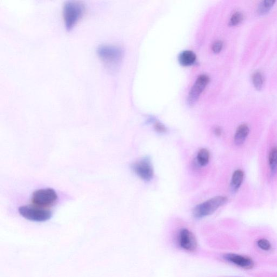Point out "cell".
Masks as SVG:
<instances>
[{
    "label": "cell",
    "instance_id": "9",
    "mask_svg": "<svg viewBox=\"0 0 277 277\" xmlns=\"http://www.w3.org/2000/svg\"><path fill=\"white\" fill-rule=\"evenodd\" d=\"M224 258L226 261L241 268L251 269L254 265L253 260L245 255L228 253L224 255Z\"/></svg>",
    "mask_w": 277,
    "mask_h": 277
},
{
    "label": "cell",
    "instance_id": "4",
    "mask_svg": "<svg viewBox=\"0 0 277 277\" xmlns=\"http://www.w3.org/2000/svg\"><path fill=\"white\" fill-rule=\"evenodd\" d=\"M19 212L26 219L37 222H44L50 219L52 213L44 208L30 205L20 207Z\"/></svg>",
    "mask_w": 277,
    "mask_h": 277
},
{
    "label": "cell",
    "instance_id": "8",
    "mask_svg": "<svg viewBox=\"0 0 277 277\" xmlns=\"http://www.w3.org/2000/svg\"><path fill=\"white\" fill-rule=\"evenodd\" d=\"M209 82V77L205 75V74H202V75L198 77L192 86L190 93H189L187 99L189 105H193L197 102V101L200 96V94L205 89Z\"/></svg>",
    "mask_w": 277,
    "mask_h": 277
},
{
    "label": "cell",
    "instance_id": "17",
    "mask_svg": "<svg viewBox=\"0 0 277 277\" xmlns=\"http://www.w3.org/2000/svg\"><path fill=\"white\" fill-rule=\"evenodd\" d=\"M252 82L256 89L260 90L263 84V78L262 74L259 72L254 73L252 77Z\"/></svg>",
    "mask_w": 277,
    "mask_h": 277
},
{
    "label": "cell",
    "instance_id": "5",
    "mask_svg": "<svg viewBox=\"0 0 277 277\" xmlns=\"http://www.w3.org/2000/svg\"><path fill=\"white\" fill-rule=\"evenodd\" d=\"M57 199L58 195L53 189L46 188L34 192L32 201L36 206L44 208L53 205Z\"/></svg>",
    "mask_w": 277,
    "mask_h": 277
},
{
    "label": "cell",
    "instance_id": "12",
    "mask_svg": "<svg viewBox=\"0 0 277 277\" xmlns=\"http://www.w3.org/2000/svg\"><path fill=\"white\" fill-rule=\"evenodd\" d=\"M197 57L195 54L191 51H185L180 54L179 62L183 66H190L194 64Z\"/></svg>",
    "mask_w": 277,
    "mask_h": 277
},
{
    "label": "cell",
    "instance_id": "1",
    "mask_svg": "<svg viewBox=\"0 0 277 277\" xmlns=\"http://www.w3.org/2000/svg\"><path fill=\"white\" fill-rule=\"evenodd\" d=\"M97 53L107 69L111 71L117 69L123 56V51L120 47L109 44L99 45Z\"/></svg>",
    "mask_w": 277,
    "mask_h": 277
},
{
    "label": "cell",
    "instance_id": "18",
    "mask_svg": "<svg viewBox=\"0 0 277 277\" xmlns=\"http://www.w3.org/2000/svg\"><path fill=\"white\" fill-rule=\"evenodd\" d=\"M243 16L241 13L236 12L232 16L229 21V25L235 26L239 24L242 20Z\"/></svg>",
    "mask_w": 277,
    "mask_h": 277
},
{
    "label": "cell",
    "instance_id": "19",
    "mask_svg": "<svg viewBox=\"0 0 277 277\" xmlns=\"http://www.w3.org/2000/svg\"><path fill=\"white\" fill-rule=\"evenodd\" d=\"M155 131L159 133H164L167 131L166 127L165 125L160 122H157L154 125Z\"/></svg>",
    "mask_w": 277,
    "mask_h": 277
},
{
    "label": "cell",
    "instance_id": "20",
    "mask_svg": "<svg viewBox=\"0 0 277 277\" xmlns=\"http://www.w3.org/2000/svg\"><path fill=\"white\" fill-rule=\"evenodd\" d=\"M223 44L221 41L215 42L212 47V51L215 53H219L222 50Z\"/></svg>",
    "mask_w": 277,
    "mask_h": 277
},
{
    "label": "cell",
    "instance_id": "2",
    "mask_svg": "<svg viewBox=\"0 0 277 277\" xmlns=\"http://www.w3.org/2000/svg\"><path fill=\"white\" fill-rule=\"evenodd\" d=\"M86 11L85 5L78 1H68L63 6V15L67 30H71L83 18Z\"/></svg>",
    "mask_w": 277,
    "mask_h": 277
},
{
    "label": "cell",
    "instance_id": "10",
    "mask_svg": "<svg viewBox=\"0 0 277 277\" xmlns=\"http://www.w3.org/2000/svg\"><path fill=\"white\" fill-rule=\"evenodd\" d=\"M249 128L247 125L243 124L240 125L236 130L234 141L235 145L239 146L244 144L248 136Z\"/></svg>",
    "mask_w": 277,
    "mask_h": 277
},
{
    "label": "cell",
    "instance_id": "14",
    "mask_svg": "<svg viewBox=\"0 0 277 277\" xmlns=\"http://www.w3.org/2000/svg\"><path fill=\"white\" fill-rule=\"evenodd\" d=\"M209 157L210 155L209 151L206 148H201L197 155V162L198 165L201 167L206 166L209 163Z\"/></svg>",
    "mask_w": 277,
    "mask_h": 277
},
{
    "label": "cell",
    "instance_id": "13",
    "mask_svg": "<svg viewBox=\"0 0 277 277\" xmlns=\"http://www.w3.org/2000/svg\"><path fill=\"white\" fill-rule=\"evenodd\" d=\"M268 165L270 172L274 176L277 172V146L273 147L269 153Z\"/></svg>",
    "mask_w": 277,
    "mask_h": 277
},
{
    "label": "cell",
    "instance_id": "21",
    "mask_svg": "<svg viewBox=\"0 0 277 277\" xmlns=\"http://www.w3.org/2000/svg\"><path fill=\"white\" fill-rule=\"evenodd\" d=\"M214 133L216 136L220 137L222 134V130L219 127H216L214 129Z\"/></svg>",
    "mask_w": 277,
    "mask_h": 277
},
{
    "label": "cell",
    "instance_id": "3",
    "mask_svg": "<svg viewBox=\"0 0 277 277\" xmlns=\"http://www.w3.org/2000/svg\"><path fill=\"white\" fill-rule=\"evenodd\" d=\"M228 201L225 196H217L209 199L196 206L193 210V215L196 219H201L212 214Z\"/></svg>",
    "mask_w": 277,
    "mask_h": 277
},
{
    "label": "cell",
    "instance_id": "11",
    "mask_svg": "<svg viewBox=\"0 0 277 277\" xmlns=\"http://www.w3.org/2000/svg\"><path fill=\"white\" fill-rule=\"evenodd\" d=\"M244 178V173L241 170H236L234 172L231 178L230 187L232 192L237 191L241 187Z\"/></svg>",
    "mask_w": 277,
    "mask_h": 277
},
{
    "label": "cell",
    "instance_id": "16",
    "mask_svg": "<svg viewBox=\"0 0 277 277\" xmlns=\"http://www.w3.org/2000/svg\"><path fill=\"white\" fill-rule=\"evenodd\" d=\"M256 245L261 251L264 252H269L272 248L271 243L266 239H258L256 242Z\"/></svg>",
    "mask_w": 277,
    "mask_h": 277
},
{
    "label": "cell",
    "instance_id": "15",
    "mask_svg": "<svg viewBox=\"0 0 277 277\" xmlns=\"http://www.w3.org/2000/svg\"><path fill=\"white\" fill-rule=\"evenodd\" d=\"M275 1L273 0H265L263 1L259 6L258 11L259 15H264L267 13L273 6Z\"/></svg>",
    "mask_w": 277,
    "mask_h": 277
},
{
    "label": "cell",
    "instance_id": "7",
    "mask_svg": "<svg viewBox=\"0 0 277 277\" xmlns=\"http://www.w3.org/2000/svg\"><path fill=\"white\" fill-rule=\"evenodd\" d=\"M179 246L188 252H194L198 247V242L194 234L187 228H182L178 235Z\"/></svg>",
    "mask_w": 277,
    "mask_h": 277
},
{
    "label": "cell",
    "instance_id": "6",
    "mask_svg": "<svg viewBox=\"0 0 277 277\" xmlns=\"http://www.w3.org/2000/svg\"><path fill=\"white\" fill-rule=\"evenodd\" d=\"M132 168L138 176L146 181H149L153 178L154 170L149 158L145 157L133 164Z\"/></svg>",
    "mask_w": 277,
    "mask_h": 277
}]
</instances>
